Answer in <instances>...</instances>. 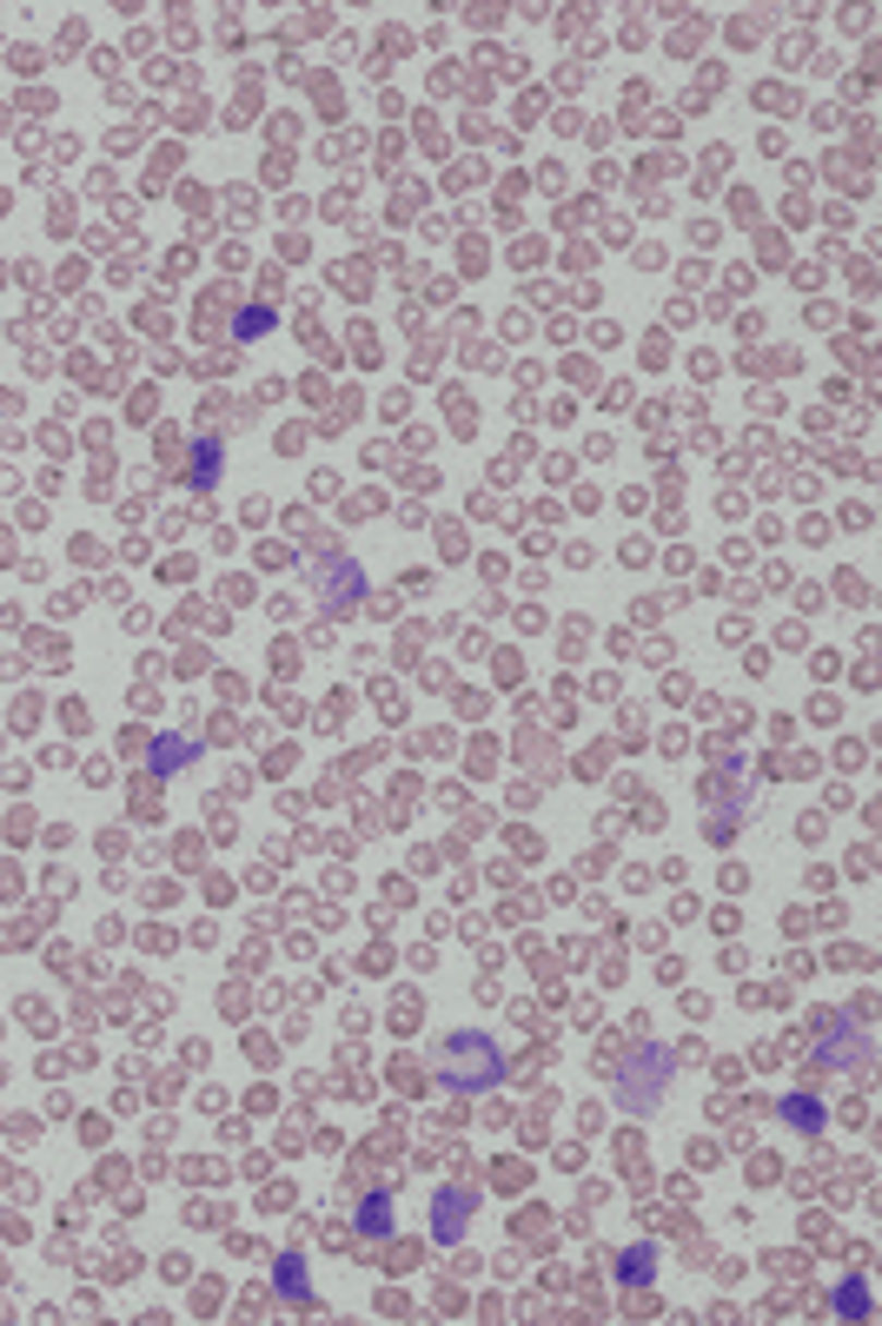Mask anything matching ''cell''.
Listing matches in <instances>:
<instances>
[{"mask_svg": "<svg viewBox=\"0 0 882 1326\" xmlns=\"http://www.w3.org/2000/svg\"><path fill=\"white\" fill-rule=\"evenodd\" d=\"M432 1074H438V1088H451V1095H485V1088L505 1082V1048L492 1035H471V1028L445 1035L438 1054H432Z\"/></svg>", "mask_w": 882, "mask_h": 1326, "instance_id": "cell-1", "label": "cell"}, {"mask_svg": "<svg viewBox=\"0 0 882 1326\" xmlns=\"http://www.w3.org/2000/svg\"><path fill=\"white\" fill-rule=\"evenodd\" d=\"M471 1214H478L471 1188H438L432 1194V1240H438V1247H458V1240L471 1233Z\"/></svg>", "mask_w": 882, "mask_h": 1326, "instance_id": "cell-2", "label": "cell"}, {"mask_svg": "<svg viewBox=\"0 0 882 1326\" xmlns=\"http://www.w3.org/2000/svg\"><path fill=\"white\" fill-rule=\"evenodd\" d=\"M359 598H365L359 557H326V564H318V611H352Z\"/></svg>", "mask_w": 882, "mask_h": 1326, "instance_id": "cell-3", "label": "cell"}, {"mask_svg": "<svg viewBox=\"0 0 882 1326\" xmlns=\"http://www.w3.org/2000/svg\"><path fill=\"white\" fill-rule=\"evenodd\" d=\"M352 1227H359L365 1240H391V1227H398V1214H391V1194H385V1188H372V1194L359 1201Z\"/></svg>", "mask_w": 882, "mask_h": 1326, "instance_id": "cell-4", "label": "cell"}, {"mask_svg": "<svg viewBox=\"0 0 882 1326\" xmlns=\"http://www.w3.org/2000/svg\"><path fill=\"white\" fill-rule=\"evenodd\" d=\"M193 757H200V736H159L153 750H146V763H153L159 776H180Z\"/></svg>", "mask_w": 882, "mask_h": 1326, "instance_id": "cell-5", "label": "cell"}, {"mask_svg": "<svg viewBox=\"0 0 882 1326\" xmlns=\"http://www.w3.org/2000/svg\"><path fill=\"white\" fill-rule=\"evenodd\" d=\"M273 1287H279V1300H286V1306H312V1280H305V1254H279V1267H273Z\"/></svg>", "mask_w": 882, "mask_h": 1326, "instance_id": "cell-6", "label": "cell"}, {"mask_svg": "<svg viewBox=\"0 0 882 1326\" xmlns=\"http://www.w3.org/2000/svg\"><path fill=\"white\" fill-rule=\"evenodd\" d=\"M783 1121H789L796 1134H810V1141H817L830 1114H823V1101H817V1095H783Z\"/></svg>", "mask_w": 882, "mask_h": 1326, "instance_id": "cell-7", "label": "cell"}, {"mask_svg": "<svg viewBox=\"0 0 882 1326\" xmlns=\"http://www.w3.org/2000/svg\"><path fill=\"white\" fill-rule=\"evenodd\" d=\"M651 1274H657V1254H651V1247H624V1254H617V1287H651Z\"/></svg>", "mask_w": 882, "mask_h": 1326, "instance_id": "cell-8", "label": "cell"}, {"mask_svg": "<svg viewBox=\"0 0 882 1326\" xmlns=\"http://www.w3.org/2000/svg\"><path fill=\"white\" fill-rule=\"evenodd\" d=\"M259 332H273V305H239V318H232V339L246 346V339H259Z\"/></svg>", "mask_w": 882, "mask_h": 1326, "instance_id": "cell-9", "label": "cell"}, {"mask_svg": "<svg viewBox=\"0 0 882 1326\" xmlns=\"http://www.w3.org/2000/svg\"><path fill=\"white\" fill-rule=\"evenodd\" d=\"M219 478V445H193V491H206Z\"/></svg>", "mask_w": 882, "mask_h": 1326, "instance_id": "cell-10", "label": "cell"}, {"mask_svg": "<svg viewBox=\"0 0 882 1326\" xmlns=\"http://www.w3.org/2000/svg\"><path fill=\"white\" fill-rule=\"evenodd\" d=\"M836 1313H869V1280H849V1287H836Z\"/></svg>", "mask_w": 882, "mask_h": 1326, "instance_id": "cell-11", "label": "cell"}, {"mask_svg": "<svg viewBox=\"0 0 882 1326\" xmlns=\"http://www.w3.org/2000/svg\"><path fill=\"white\" fill-rule=\"evenodd\" d=\"M862 1054H869V1041H862V1035H856V1041H823V1061H830V1068H843V1061H862Z\"/></svg>", "mask_w": 882, "mask_h": 1326, "instance_id": "cell-12", "label": "cell"}]
</instances>
